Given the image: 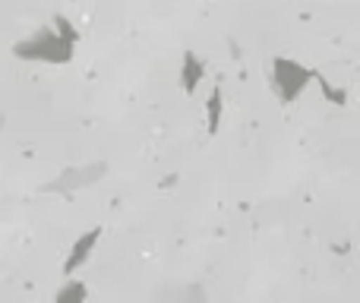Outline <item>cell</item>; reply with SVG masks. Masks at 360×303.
Masks as SVG:
<instances>
[{"instance_id": "3957f363", "label": "cell", "mask_w": 360, "mask_h": 303, "mask_svg": "<svg viewBox=\"0 0 360 303\" xmlns=\"http://www.w3.org/2000/svg\"><path fill=\"white\" fill-rule=\"evenodd\" d=\"M313 76H316L313 70H307L304 63L291 60V57H275L272 63V86L285 105H294L304 95V89L313 82Z\"/></svg>"}, {"instance_id": "52a82bcc", "label": "cell", "mask_w": 360, "mask_h": 303, "mask_svg": "<svg viewBox=\"0 0 360 303\" xmlns=\"http://www.w3.org/2000/svg\"><path fill=\"white\" fill-rule=\"evenodd\" d=\"M171 294H174L171 303H212L202 281H186V285H180V288H171Z\"/></svg>"}, {"instance_id": "7a4b0ae2", "label": "cell", "mask_w": 360, "mask_h": 303, "mask_svg": "<svg viewBox=\"0 0 360 303\" xmlns=\"http://www.w3.org/2000/svg\"><path fill=\"white\" fill-rule=\"evenodd\" d=\"M108 177V161H82V165H67L63 171H57L51 180L41 183V193L48 196H76V193L89 190V186L101 183Z\"/></svg>"}, {"instance_id": "277c9868", "label": "cell", "mask_w": 360, "mask_h": 303, "mask_svg": "<svg viewBox=\"0 0 360 303\" xmlns=\"http://www.w3.org/2000/svg\"><path fill=\"white\" fill-rule=\"evenodd\" d=\"M101 237H105V228H101V224H92V228H86L73 243H70L67 256H63V266H60L63 269V278H73V275H79L82 269L89 266V259L95 256Z\"/></svg>"}, {"instance_id": "ba28073f", "label": "cell", "mask_w": 360, "mask_h": 303, "mask_svg": "<svg viewBox=\"0 0 360 303\" xmlns=\"http://www.w3.org/2000/svg\"><path fill=\"white\" fill-rule=\"evenodd\" d=\"M221 114H224V101H221V89H212L209 101H205V127L209 133L221 130Z\"/></svg>"}, {"instance_id": "5b68a950", "label": "cell", "mask_w": 360, "mask_h": 303, "mask_svg": "<svg viewBox=\"0 0 360 303\" xmlns=\"http://www.w3.org/2000/svg\"><path fill=\"white\" fill-rule=\"evenodd\" d=\"M202 79H205V63L196 54H186L184 63H180V86H184V92L193 95Z\"/></svg>"}, {"instance_id": "9c48e42d", "label": "cell", "mask_w": 360, "mask_h": 303, "mask_svg": "<svg viewBox=\"0 0 360 303\" xmlns=\"http://www.w3.org/2000/svg\"><path fill=\"white\" fill-rule=\"evenodd\" d=\"M313 79H319V86H323V92H326V98L332 101V105H345V89H338V86H332V82H326V76H313Z\"/></svg>"}, {"instance_id": "6da1fadb", "label": "cell", "mask_w": 360, "mask_h": 303, "mask_svg": "<svg viewBox=\"0 0 360 303\" xmlns=\"http://www.w3.org/2000/svg\"><path fill=\"white\" fill-rule=\"evenodd\" d=\"M76 38L79 32L73 29V22L63 16L54 19V25L48 29L35 32V35L22 38L16 44V57L19 60H38V63H67L73 57V48H76Z\"/></svg>"}, {"instance_id": "30bf717a", "label": "cell", "mask_w": 360, "mask_h": 303, "mask_svg": "<svg viewBox=\"0 0 360 303\" xmlns=\"http://www.w3.org/2000/svg\"><path fill=\"white\" fill-rule=\"evenodd\" d=\"M4 124H6V120H4V114H0V130H4Z\"/></svg>"}, {"instance_id": "8992f818", "label": "cell", "mask_w": 360, "mask_h": 303, "mask_svg": "<svg viewBox=\"0 0 360 303\" xmlns=\"http://www.w3.org/2000/svg\"><path fill=\"white\" fill-rule=\"evenodd\" d=\"M51 303H89V285L82 278H67L54 291Z\"/></svg>"}]
</instances>
